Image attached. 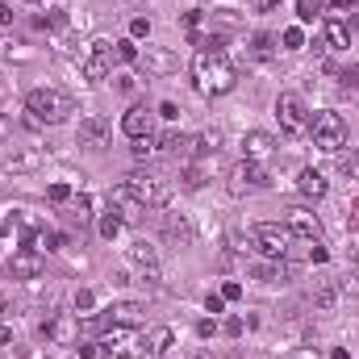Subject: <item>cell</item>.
Listing matches in <instances>:
<instances>
[{
    "instance_id": "obj_1",
    "label": "cell",
    "mask_w": 359,
    "mask_h": 359,
    "mask_svg": "<svg viewBox=\"0 0 359 359\" xmlns=\"http://www.w3.org/2000/svg\"><path fill=\"white\" fill-rule=\"evenodd\" d=\"M192 84H196L200 96H226V92H234L238 76H234L230 59L222 55L218 46L213 50L205 46V50H196V59H192Z\"/></svg>"
},
{
    "instance_id": "obj_2",
    "label": "cell",
    "mask_w": 359,
    "mask_h": 359,
    "mask_svg": "<svg viewBox=\"0 0 359 359\" xmlns=\"http://www.w3.org/2000/svg\"><path fill=\"white\" fill-rule=\"evenodd\" d=\"M126 188H130V196L142 205V209H163V205L172 200V184L159 172H134V176H126Z\"/></svg>"
},
{
    "instance_id": "obj_3",
    "label": "cell",
    "mask_w": 359,
    "mask_h": 359,
    "mask_svg": "<svg viewBox=\"0 0 359 359\" xmlns=\"http://www.w3.org/2000/svg\"><path fill=\"white\" fill-rule=\"evenodd\" d=\"M25 109L34 113V121H50V126H59L76 105H71V96H63V92H55V88H34V92L25 96Z\"/></svg>"
},
{
    "instance_id": "obj_4",
    "label": "cell",
    "mask_w": 359,
    "mask_h": 359,
    "mask_svg": "<svg viewBox=\"0 0 359 359\" xmlns=\"http://www.w3.org/2000/svg\"><path fill=\"white\" fill-rule=\"evenodd\" d=\"M310 130H314V146L326 150V155H334V150L347 146V121L338 113H330V109L318 113V117H310Z\"/></svg>"
},
{
    "instance_id": "obj_5",
    "label": "cell",
    "mask_w": 359,
    "mask_h": 359,
    "mask_svg": "<svg viewBox=\"0 0 359 359\" xmlns=\"http://www.w3.org/2000/svg\"><path fill=\"white\" fill-rule=\"evenodd\" d=\"M276 117H280V130L292 134V138L310 130V113H305V100L297 92H280L276 96Z\"/></svg>"
},
{
    "instance_id": "obj_6",
    "label": "cell",
    "mask_w": 359,
    "mask_h": 359,
    "mask_svg": "<svg viewBox=\"0 0 359 359\" xmlns=\"http://www.w3.org/2000/svg\"><path fill=\"white\" fill-rule=\"evenodd\" d=\"M288 246H292L288 226H276V222H259V226H255V251H264L268 259H284Z\"/></svg>"
},
{
    "instance_id": "obj_7",
    "label": "cell",
    "mask_w": 359,
    "mask_h": 359,
    "mask_svg": "<svg viewBox=\"0 0 359 359\" xmlns=\"http://www.w3.org/2000/svg\"><path fill=\"white\" fill-rule=\"evenodd\" d=\"M230 196H246V192H259V188H268V172H264V163H251V159H242V163H234L230 167Z\"/></svg>"
},
{
    "instance_id": "obj_8",
    "label": "cell",
    "mask_w": 359,
    "mask_h": 359,
    "mask_svg": "<svg viewBox=\"0 0 359 359\" xmlns=\"http://www.w3.org/2000/svg\"><path fill=\"white\" fill-rule=\"evenodd\" d=\"M42 338H46V343H55V347H71V343L80 338V322H76V314H50V318L42 322Z\"/></svg>"
},
{
    "instance_id": "obj_9",
    "label": "cell",
    "mask_w": 359,
    "mask_h": 359,
    "mask_svg": "<svg viewBox=\"0 0 359 359\" xmlns=\"http://www.w3.org/2000/svg\"><path fill=\"white\" fill-rule=\"evenodd\" d=\"M96 351H100V359H138L146 347H142L130 330H117V326H113V334H109L105 343H100Z\"/></svg>"
},
{
    "instance_id": "obj_10",
    "label": "cell",
    "mask_w": 359,
    "mask_h": 359,
    "mask_svg": "<svg viewBox=\"0 0 359 359\" xmlns=\"http://www.w3.org/2000/svg\"><path fill=\"white\" fill-rule=\"evenodd\" d=\"M109 59H113V42H92L88 55H84V63H80L84 80H88V84H100V80L109 76Z\"/></svg>"
},
{
    "instance_id": "obj_11",
    "label": "cell",
    "mask_w": 359,
    "mask_h": 359,
    "mask_svg": "<svg viewBox=\"0 0 359 359\" xmlns=\"http://www.w3.org/2000/svg\"><path fill=\"white\" fill-rule=\"evenodd\" d=\"M105 322H109V330L113 326L117 330H134V326L146 322V305L142 301H117V305H109V310H105Z\"/></svg>"
},
{
    "instance_id": "obj_12",
    "label": "cell",
    "mask_w": 359,
    "mask_h": 359,
    "mask_svg": "<svg viewBox=\"0 0 359 359\" xmlns=\"http://www.w3.org/2000/svg\"><path fill=\"white\" fill-rule=\"evenodd\" d=\"M109 134H113L109 117H100V113H88V117L80 121V130H76V142H80V146H88V150H100V146L109 142Z\"/></svg>"
},
{
    "instance_id": "obj_13",
    "label": "cell",
    "mask_w": 359,
    "mask_h": 359,
    "mask_svg": "<svg viewBox=\"0 0 359 359\" xmlns=\"http://www.w3.org/2000/svg\"><path fill=\"white\" fill-rule=\"evenodd\" d=\"M284 226H288L292 238H305V242H318V238H322V222H318V213L301 209V205H297V209H288Z\"/></svg>"
},
{
    "instance_id": "obj_14",
    "label": "cell",
    "mask_w": 359,
    "mask_h": 359,
    "mask_svg": "<svg viewBox=\"0 0 359 359\" xmlns=\"http://www.w3.org/2000/svg\"><path fill=\"white\" fill-rule=\"evenodd\" d=\"M138 63L146 67V76H172V71L180 67L167 46H142V50H138Z\"/></svg>"
},
{
    "instance_id": "obj_15",
    "label": "cell",
    "mask_w": 359,
    "mask_h": 359,
    "mask_svg": "<svg viewBox=\"0 0 359 359\" xmlns=\"http://www.w3.org/2000/svg\"><path fill=\"white\" fill-rule=\"evenodd\" d=\"M272 150H276V138H272L268 130H251V134L242 138V159H251V163H264Z\"/></svg>"
},
{
    "instance_id": "obj_16",
    "label": "cell",
    "mask_w": 359,
    "mask_h": 359,
    "mask_svg": "<svg viewBox=\"0 0 359 359\" xmlns=\"http://www.w3.org/2000/svg\"><path fill=\"white\" fill-rule=\"evenodd\" d=\"M42 146H17V150H9V155H5V172H38L42 167Z\"/></svg>"
},
{
    "instance_id": "obj_17",
    "label": "cell",
    "mask_w": 359,
    "mask_h": 359,
    "mask_svg": "<svg viewBox=\"0 0 359 359\" xmlns=\"http://www.w3.org/2000/svg\"><path fill=\"white\" fill-rule=\"evenodd\" d=\"M9 272H13L17 280H34V276H42V255H38L34 246H25V251H13Z\"/></svg>"
},
{
    "instance_id": "obj_18",
    "label": "cell",
    "mask_w": 359,
    "mask_h": 359,
    "mask_svg": "<svg viewBox=\"0 0 359 359\" xmlns=\"http://www.w3.org/2000/svg\"><path fill=\"white\" fill-rule=\"evenodd\" d=\"M150 126H155V113H146V105H130V109L121 113V130H126L130 138H146Z\"/></svg>"
},
{
    "instance_id": "obj_19",
    "label": "cell",
    "mask_w": 359,
    "mask_h": 359,
    "mask_svg": "<svg viewBox=\"0 0 359 359\" xmlns=\"http://www.w3.org/2000/svg\"><path fill=\"white\" fill-rule=\"evenodd\" d=\"M251 276H255V280H264V284H284V280L292 276V268H288L284 259H264V264H255V268H251Z\"/></svg>"
},
{
    "instance_id": "obj_20",
    "label": "cell",
    "mask_w": 359,
    "mask_h": 359,
    "mask_svg": "<svg viewBox=\"0 0 359 359\" xmlns=\"http://www.w3.org/2000/svg\"><path fill=\"white\" fill-rule=\"evenodd\" d=\"M126 259H130V264H138V268H159V251H155V242L134 238V242L126 246Z\"/></svg>"
},
{
    "instance_id": "obj_21",
    "label": "cell",
    "mask_w": 359,
    "mask_h": 359,
    "mask_svg": "<svg viewBox=\"0 0 359 359\" xmlns=\"http://www.w3.org/2000/svg\"><path fill=\"white\" fill-rule=\"evenodd\" d=\"M338 297H343V292H338V280H330V276H326V280H314V305H318L322 314H334Z\"/></svg>"
},
{
    "instance_id": "obj_22",
    "label": "cell",
    "mask_w": 359,
    "mask_h": 359,
    "mask_svg": "<svg viewBox=\"0 0 359 359\" xmlns=\"http://www.w3.org/2000/svg\"><path fill=\"white\" fill-rule=\"evenodd\" d=\"M109 200H113V209H121V222H134V218H142V213H146L142 205L130 196V188H126V184H117V188L109 192Z\"/></svg>"
},
{
    "instance_id": "obj_23",
    "label": "cell",
    "mask_w": 359,
    "mask_h": 359,
    "mask_svg": "<svg viewBox=\"0 0 359 359\" xmlns=\"http://www.w3.org/2000/svg\"><path fill=\"white\" fill-rule=\"evenodd\" d=\"M297 188H301V196H314V200H322V196H326V176H322L318 167H305V172L297 176Z\"/></svg>"
},
{
    "instance_id": "obj_24",
    "label": "cell",
    "mask_w": 359,
    "mask_h": 359,
    "mask_svg": "<svg viewBox=\"0 0 359 359\" xmlns=\"http://www.w3.org/2000/svg\"><path fill=\"white\" fill-rule=\"evenodd\" d=\"M172 343H176L172 326H150V330H146V338H142V347H146L150 355H167V351H172Z\"/></svg>"
},
{
    "instance_id": "obj_25",
    "label": "cell",
    "mask_w": 359,
    "mask_h": 359,
    "mask_svg": "<svg viewBox=\"0 0 359 359\" xmlns=\"http://www.w3.org/2000/svg\"><path fill=\"white\" fill-rule=\"evenodd\" d=\"M163 230H167V238H176V242H192V238H196L188 213H167V218H163Z\"/></svg>"
},
{
    "instance_id": "obj_26",
    "label": "cell",
    "mask_w": 359,
    "mask_h": 359,
    "mask_svg": "<svg viewBox=\"0 0 359 359\" xmlns=\"http://www.w3.org/2000/svg\"><path fill=\"white\" fill-rule=\"evenodd\" d=\"M334 172L343 176V180H351V184H359V155L347 146V150H334Z\"/></svg>"
},
{
    "instance_id": "obj_27",
    "label": "cell",
    "mask_w": 359,
    "mask_h": 359,
    "mask_svg": "<svg viewBox=\"0 0 359 359\" xmlns=\"http://www.w3.org/2000/svg\"><path fill=\"white\" fill-rule=\"evenodd\" d=\"M326 46H330V50H347V46H351V30H347L343 21H334V17L326 21Z\"/></svg>"
},
{
    "instance_id": "obj_28",
    "label": "cell",
    "mask_w": 359,
    "mask_h": 359,
    "mask_svg": "<svg viewBox=\"0 0 359 359\" xmlns=\"http://www.w3.org/2000/svg\"><path fill=\"white\" fill-rule=\"evenodd\" d=\"M251 55L268 63V59L276 55V38H272V34H255V38H251Z\"/></svg>"
},
{
    "instance_id": "obj_29",
    "label": "cell",
    "mask_w": 359,
    "mask_h": 359,
    "mask_svg": "<svg viewBox=\"0 0 359 359\" xmlns=\"http://www.w3.org/2000/svg\"><path fill=\"white\" fill-rule=\"evenodd\" d=\"M113 59H117V63H138V46H134V38L113 42Z\"/></svg>"
},
{
    "instance_id": "obj_30",
    "label": "cell",
    "mask_w": 359,
    "mask_h": 359,
    "mask_svg": "<svg viewBox=\"0 0 359 359\" xmlns=\"http://www.w3.org/2000/svg\"><path fill=\"white\" fill-rule=\"evenodd\" d=\"M322 9H326V0H297V17H301V21L322 17Z\"/></svg>"
},
{
    "instance_id": "obj_31",
    "label": "cell",
    "mask_w": 359,
    "mask_h": 359,
    "mask_svg": "<svg viewBox=\"0 0 359 359\" xmlns=\"http://www.w3.org/2000/svg\"><path fill=\"white\" fill-rule=\"evenodd\" d=\"M172 150H176V155L188 163V159H196V155H200V142H196V138H180V134H176V146H172Z\"/></svg>"
},
{
    "instance_id": "obj_32",
    "label": "cell",
    "mask_w": 359,
    "mask_h": 359,
    "mask_svg": "<svg viewBox=\"0 0 359 359\" xmlns=\"http://www.w3.org/2000/svg\"><path fill=\"white\" fill-rule=\"evenodd\" d=\"M59 242H63V238H59L55 230H38V234L30 238V246H34V251H55Z\"/></svg>"
},
{
    "instance_id": "obj_33",
    "label": "cell",
    "mask_w": 359,
    "mask_h": 359,
    "mask_svg": "<svg viewBox=\"0 0 359 359\" xmlns=\"http://www.w3.org/2000/svg\"><path fill=\"white\" fill-rule=\"evenodd\" d=\"M121 234V213H105V218H100V238H117Z\"/></svg>"
},
{
    "instance_id": "obj_34",
    "label": "cell",
    "mask_w": 359,
    "mask_h": 359,
    "mask_svg": "<svg viewBox=\"0 0 359 359\" xmlns=\"http://www.w3.org/2000/svg\"><path fill=\"white\" fill-rule=\"evenodd\" d=\"M196 142H200V155H209V150L218 155V146H222V130H205Z\"/></svg>"
},
{
    "instance_id": "obj_35",
    "label": "cell",
    "mask_w": 359,
    "mask_h": 359,
    "mask_svg": "<svg viewBox=\"0 0 359 359\" xmlns=\"http://www.w3.org/2000/svg\"><path fill=\"white\" fill-rule=\"evenodd\" d=\"M338 292H343V297H359V272H355V268H351L347 276H338Z\"/></svg>"
},
{
    "instance_id": "obj_36",
    "label": "cell",
    "mask_w": 359,
    "mask_h": 359,
    "mask_svg": "<svg viewBox=\"0 0 359 359\" xmlns=\"http://www.w3.org/2000/svg\"><path fill=\"white\" fill-rule=\"evenodd\" d=\"M280 42H284V50H301V46H305V34H301L297 25H288V30L280 34Z\"/></svg>"
},
{
    "instance_id": "obj_37",
    "label": "cell",
    "mask_w": 359,
    "mask_h": 359,
    "mask_svg": "<svg viewBox=\"0 0 359 359\" xmlns=\"http://www.w3.org/2000/svg\"><path fill=\"white\" fill-rule=\"evenodd\" d=\"M134 155H138V159H150V155H155V134L134 138Z\"/></svg>"
},
{
    "instance_id": "obj_38",
    "label": "cell",
    "mask_w": 359,
    "mask_h": 359,
    "mask_svg": "<svg viewBox=\"0 0 359 359\" xmlns=\"http://www.w3.org/2000/svg\"><path fill=\"white\" fill-rule=\"evenodd\" d=\"M200 184H205V167L188 163V167H184V188H200Z\"/></svg>"
},
{
    "instance_id": "obj_39",
    "label": "cell",
    "mask_w": 359,
    "mask_h": 359,
    "mask_svg": "<svg viewBox=\"0 0 359 359\" xmlns=\"http://www.w3.org/2000/svg\"><path fill=\"white\" fill-rule=\"evenodd\" d=\"M230 242H234V251H251L255 246V230H234Z\"/></svg>"
},
{
    "instance_id": "obj_40",
    "label": "cell",
    "mask_w": 359,
    "mask_h": 359,
    "mask_svg": "<svg viewBox=\"0 0 359 359\" xmlns=\"http://www.w3.org/2000/svg\"><path fill=\"white\" fill-rule=\"evenodd\" d=\"M184 34L192 42H200V13H184Z\"/></svg>"
},
{
    "instance_id": "obj_41",
    "label": "cell",
    "mask_w": 359,
    "mask_h": 359,
    "mask_svg": "<svg viewBox=\"0 0 359 359\" xmlns=\"http://www.w3.org/2000/svg\"><path fill=\"white\" fill-rule=\"evenodd\" d=\"M92 305H96V297H92L88 288H80V292H76V314H92Z\"/></svg>"
},
{
    "instance_id": "obj_42",
    "label": "cell",
    "mask_w": 359,
    "mask_h": 359,
    "mask_svg": "<svg viewBox=\"0 0 359 359\" xmlns=\"http://www.w3.org/2000/svg\"><path fill=\"white\" fill-rule=\"evenodd\" d=\"M338 80H343L347 88H359V63H351V67H343V71H338Z\"/></svg>"
},
{
    "instance_id": "obj_43",
    "label": "cell",
    "mask_w": 359,
    "mask_h": 359,
    "mask_svg": "<svg viewBox=\"0 0 359 359\" xmlns=\"http://www.w3.org/2000/svg\"><path fill=\"white\" fill-rule=\"evenodd\" d=\"M284 359H322L314 347H292V351H284Z\"/></svg>"
},
{
    "instance_id": "obj_44",
    "label": "cell",
    "mask_w": 359,
    "mask_h": 359,
    "mask_svg": "<svg viewBox=\"0 0 359 359\" xmlns=\"http://www.w3.org/2000/svg\"><path fill=\"white\" fill-rule=\"evenodd\" d=\"M146 34H150V21L146 17H134L130 21V38H146Z\"/></svg>"
},
{
    "instance_id": "obj_45",
    "label": "cell",
    "mask_w": 359,
    "mask_h": 359,
    "mask_svg": "<svg viewBox=\"0 0 359 359\" xmlns=\"http://www.w3.org/2000/svg\"><path fill=\"white\" fill-rule=\"evenodd\" d=\"M50 200H59V205L71 200V188H67V184H50Z\"/></svg>"
},
{
    "instance_id": "obj_46",
    "label": "cell",
    "mask_w": 359,
    "mask_h": 359,
    "mask_svg": "<svg viewBox=\"0 0 359 359\" xmlns=\"http://www.w3.org/2000/svg\"><path fill=\"white\" fill-rule=\"evenodd\" d=\"M205 310H209V314H222V310H226V297H222V292L209 297V301H205Z\"/></svg>"
},
{
    "instance_id": "obj_47",
    "label": "cell",
    "mask_w": 359,
    "mask_h": 359,
    "mask_svg": "<svg viewBox=\"0 0 359 359\" xmlns=\"http://www.w3.org/2000/svg\"><path fill=\"white\" fill-rule=\"evenodd\" d=\"M222 297H226V301H238V297H242V284H234V280L222 284Z\"/></svg>"
},
{
    "instance_id": "obj_48",
    "label": "cell",
    "mask_w": 359,
    "mask_h": 359,
    "mask_svg": "<svg viewBox=\"0 0 359 359\" xmlns=\"http://www.w3.org/2000/svg\"><path fill=\"white\" fill-rule=\"evenodd\" d=\"M310 259H314V264H326V259H330V251H326V246H318V242H314V246H310Z\"/></svg>"
},
{
    "instance_id": "obj_49",
    "label": "cell",
    "mask_w": 359,
    "mask_h": 359,
    "mask_svg": "<svg viewBox=\"0 0 359 359\" xmlns=\"http://www.w3.org/2000/svg\"><path fill=\"white\" fill-rule=\"evenodd\" d=\"M46 21L55 25V30H63V25H67V13H63V9H50V17H46Z\"/></svg>"
},
{
    "instance_id": "obj_50",
    "label": "cell",
    "mask_w": 359,
    "mask_h": 359,
    "mask_svg": "<svg viewBox=\"0 0 359 359\" xmlns=\"http://www.w3.org/2000/svg\"><path fill=\"white\" fill-rule=\"evenodd\" d=\"M159 117H167V121H176V117H180V109L172 105V100H163V105H159Z\"/></svg>"
},
{
    "instance_id": "obj_51",
    "label": "cell",
    "mask_w": 359,
    "mask_h": 359,
    "mask_svg": "<svg viewBox=\"0 0 359 359\" xmlns=\"http://www.w3.org/2000/svg\"><path fill=\"white\" fill-rule=\"evenodd\" d=\"M222 330H226L230 338H238V334H242V322H238V318H226V326H222Z\"/></svg>"
},
{
    "instance_id": "obj_52",
    "label": "cell",
    "mask_w": 359,
    "mask_h": 359,
    "mask_svg": "<svg viewBox=\"0 0 359 359\" xmlns=\"http://www.w3.org/2000/svg\"><path fill=\"white\" fill-rule=\"evenodd\" d=\"M5 343H13V326H9V322H0V347H5Z\"/></svg>"
},
{
    "instance_id": "obj_53",
    "label": "cell",
    "mask_w": 359,
    "mask_h": 359,
    "mask_svg": "<svg viewBox=\"0 0 359 359\" xmlns=\"http://www.w3.org/2000/svg\"><path fill=\"white\" fill-rule=\"evenodd\" d=\"M347 259H351V268L359 272V246H347Z\"/></svg>"
},
{
    "instance_id": "obj_54",
    "label": "cell",
    "mask_w": 359,
    "mask_h": 359,
    "mask_svg": "<svg viewBox=\"0 0 359 359\" xmlns=\"http://www.w3.org/2000/svg\"><path fill=\"white\" fill-rule=\"evenodd\" d=\"M9 21H13V9H9V5H0V25H9Z\"/></svg>"
},
{
    "instance_id": "obj_55",
    "label": "cell",
    "mask_w": 359,
    "mask_h": 359,
    "mask_svg": "<svg viewBox=\"0 0 359 359\" xmlns=\"http://www.w3.org/2000/svg\"><path fill=\"white\" fill-rule=\"evenodd\" d=\"M188 359H213V355H209V351H192Z\"/></svg>"
},
{
    "instance_id": "obj_56",
    "label": "cell",
    "mask_w": 359,
    "mask_h": 359,
    "mask_svg": "<svg viewBox=\"0 0 359 359\" xmlns=\"http://www.w3.org/2000/svg\"><path fill=\"white\" fill-rule=\"evenodd\" d=\"M280 5V0H259V9H276Z\"/></svg>"
},
{
    "instance_id": "obj_57",
    "label": "cell",
    "mask_w": 359,
    "mask_h": 359,
    "mask_svg": "<svg viewBox=\"0 0 359 359\" xmlns=\"http://www.w3.org/2000/svg\"><path fill=\"white\" fill-rule=\"evenodd\" d=\"M351 25H355V30H359V9H351Z\"/></svg>"
},
{
    "instance_id": "obj_58",
    "label": "cell",
    "mask_w": 359,
    "mask_h": 359,
    "mask_svg": "<svg viewBox=\"0 0 359 359\" xmlns=\"http://www.w3.org/2000/svg\"><path fill=\"white\" fill-rule=\"evenodd\" d=\"M330 359H351V355H347V351H334V355H330Z\"/></svg>"
},
{
    "instance_id": "obj_59",
    "label": "cell",
    "mask_w": 359,
    "mask_h": 359,
    "mask_svg": "<svg viewBox=\"0 0 359 359\" xmlns=\"http://www.w3.org/2000/svg\"><path fill=\"white\" fill-rule=\"evenodd\" d=\"M330 5H355V0H330Z\"/></svg>"
},
{
    "instance_id": "obj_60",
    "label": "cell",
    "mask_w": 359,
    "mask_h": 359,
    "mask_svg": "<svg viewBox=\"0 0 359 359\" xmlns=\"http://www.w3.org/2000/svg\"><path fill=\"white\" fill-rule=\"evenodd\" d=\"M0 310H5V297H0Z\"/></svg>"
},
{
    "instance_id": "obj_61",
    "label": "cell",
    "mask_w": 359,
    "mask_h": 359,
    "mask_svg": "<svg viewBox=\"0 0 359 359\" xmlns=\"http://www.w3.org/2000/svg\"><path fill=\"white\" fill-rule=\"evenodd\" d=\"M25 5H38V0H25Z\"/></svg>"
}]
</instances>
